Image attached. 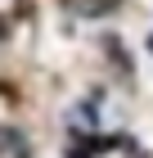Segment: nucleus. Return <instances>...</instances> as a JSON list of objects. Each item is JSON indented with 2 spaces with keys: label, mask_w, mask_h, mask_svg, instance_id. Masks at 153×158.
<instances>
[{
  "label": "nucleus",
  "mask_w": 153,
  "mask_h": 158,
  "mask_svg": "<svg viewBox=\"0 0 153 158\" xmlns=\"http://www.w3.org/2000/svg\"><path fill=\"white\" fill-rule=\"evenodd\" d=\"M0 32H5V23H0Z\"/></svg>",
  "instance_id": "f257e3e1"
}]
</instances>
